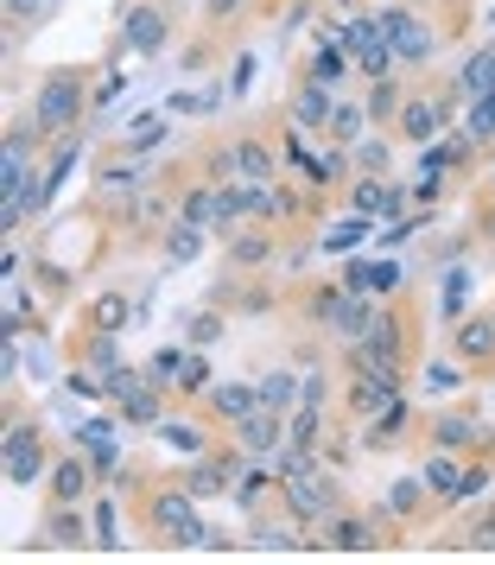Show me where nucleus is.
<instances>
[{
  "instance_id": "obj_21",
  "label": "nucleus",
  "mask_w": 495,
  "mask_h": 565,
  "mask_svg": "<svg viewBox=\"0 0 495 565\" xmlns=\"http://www.w3.org/2000/svg\"><path fill=\"white\" fill-rule=\"evenodd\" d=\"M179 216H184V223H197V230H216V235H223V210H216V184H204V191H191Z\"/></svg>"
},
{
  "instance_id": "obj_2",
  "label": "nucleus",
  "mask_w": 495,
  "mask_h": 565,
  "mask_svg": "<svg viewBox=\"0 0 495 565\" xmlns=\"http://www.w3.org/2000/svg\"><path fill=\"white\" fill-rule=\"evenodd\" d=\"M147 521H153L159 540H172V546H204V521H197V495L191 489H159L153 502H147Z\"/></svg>"
},
{
  "instance_id": "obj_37",
  "label": "nucleus",
  "mask_w": 495,
  "mask_h": 565,
  "mask_svg": "<svg viewBox=\"0 0 495 565\" xmlns=\"http://www.w3.org/2000/svg\"><path fill=\"white\" fill-rule=\"evenodd\" d=\"M356 166H363V172H388V140H363V147H356Z\"/></svg>"
},
{
  "instance_id": "obj_8",
  "label": "nucleus",
  "mask_w": 495,
  "mask_h": 565,
  "mask_svg": "<svg viewBox=\"0 0 495 565\" xmlns=\"http://www.w3.org/2000/svg\"><path fill=\"white\" fill-rule=\"evenodd\" d=\"M375 318H381V311H375V299H368V292H349V286H343V299L331 306V318H324V324H331V331H337L343 343H363V337L375 331Z\"/></svg>"
},
{
  "instance_id": "obj_36",
  "label": "nucleus",
  "mask_w": 495,
  "mask_h": 565,
  "mask_svg": "<svg viewBox=\"0 0 495 565\" xmlns=\"http://www.w3.org/2000/svg\"><path fill=\"white\" fill-rule=\"evenodd\" d=\"M83 445L96 451V463H115V438H108L103 419H89V426H83Z\"/></svg>"
},
{
  "instance_id": "obj_47",
  "label": "nucleus",
  "mask_w": 495,
  "mask_h": 565,
  "mask_svg": "<svg viewBox=\"0 0 495 565\" xmlns=\"http://www.w3.org/2000/svg\"><path fill=\"white\" fill-rule=\"evenodd\" d=\"M235 7H241V0H204V13H209V20H229Z\"/></svg>"
},
{
  "instance_id": "obj_6",
  "label": "nucleus",
  "mask_w": 495,
  "mask_h": 565,
  "mask_svg": "<svg viewBox=\"0 0 495 565\" xmlns=\"http://www.w3.org/2000/svg\"><path fill=\"white\" fill-rule=\"evenodd\" d=\"M229 433H235V445H241L248 458H280V445H287L292 419H287V413H273V407H255L241 426H229Z\"/></svg>"
},
{
  "instance_id": "obj_19",
  "label": "nucleus",
  "mask_w": 495,
  "mask_h": 565,
  "mask_svg": "<svg viewBox=\"0 0 495 565\" xmlns=\"http://www.w3.org/2000/svg\"><path fill=\"white\" fill-rule=\"evenodd\" d=\"M255 387H261V407H273V413H292V407H299V387H305V382L280 369V375H261Z\"/></svg>"
},
{
  "instance_id": "obj_28",
  "label": "nucleus",
  "mask_w": 495,
  "mask_h": 565,
  "mask_svg": "<svg viewBox=\"0 0 495 565\" xmlns=\"http://www.w3.org/2000/svg\"><path fill=\"white\" fill-rule=\"evenodd\" d=\"M89 318H96V331H121V324H128V292H103V299L89 306Z\"/></svg>"
},
{
  "instance_id": "obj_13",
  "label": "nucleus",
  "mask_w": 495,
  "mask_h": 565,
  "mask_svg": "<svg viewBox=\"0 0 495 565\" xmlns=\"http://www.w3.org/2000/svg\"><path fill=\"white\" fill-rule=\"evenodd\" d=\"M45 534H52L57 546H83V534H89L83 502H52V514H45Z\"/></svg>"
},
{
  "instance_id": "obj_43",
  "label": "nucleus",
  "mask_w": 495,
  "mask_h": 565,
  "mask_svg": "<svg viewBox=\"0 0 495 565\" xmlns=\"http://www.w3.org/2000/svg\"><path fill=\"white\" fill-rule=\"evenodd\" d=\"M337 299H343V286H318V292H312V318H318V324L331 318V306H337Z\"/></svg>"
},
{
  "instance_id": "obj_16",
  "label": "nucleus",
  "mask_w": 495,
  "mask_h": 565,
  "mask_svg": "<svg viewBox=\"0 0 495 565\" xmlns=\"http://www.w3.org/2000/svg\"><path fill=\"white\" fill-rule=\"evenodd\" d=\"M349 292H368V299H375V292H394V286H400V267H394V260H381V267H375V260H363V267H349Z\"/></svg>"
},
{
  "instance_id": "obj_30",
  "label": "nucleus",
  "mask_w": 495,
  "mask_h": 565,
  "mask_svg": "<svg viewBox=\"0 0 495 565\" xmlns=\"http://www.w3.org/2000/svg\"><path fill=\"white\" fill-rule=\"evenodd\" d=\"M197 242H204V230H197V223H184V216H179V230L165 235V260H191V255H197Z\"/></svg>"
},
{
  "instance_id": "obj_14",
  "label": "nucleus",
  "mask_w": 495,
  "mask_h": 565,
  "mask_svg": "<svg viewBox=\"0 0 495 565\" xmlns=\"http://www.w3.org/2000/svg\"><path fill=\"white\" fill-rule=\"evenodd\" d=\"M439 128H444V103H426V96H413V103L400 108V134H407V140H432Z\"/></svg>"
},
{
  "instance_id": "obj_4",
  "label": "nucleus",
  "mask_w": 495,
  "mask_h": 565,
  "mask_svg": "<svg viewBox=\"0 0 495 565\" xmlns=\"http://www.w3.org/2000/svg\"><path fill=\"white\" fill-rule=\"evenodd\" d=\"M165 39H172V7H159V0H133L128 13H121V45L140 57L165 52Z\"/></svg>"
},
{
  "instance_id": "obj_40",
  "label": "nucleus",
  "mask_w": 495,
  "mask_h": 565,
  "mask_svg": "<svg viewBox=\"0 0 495 565\" xmlns=\"http://www.w3.org/2000/svg\"><path fill=\"white\" fill-rule=\"evenodd\" d=\"M267 489H273V477H267V470H248V477H241V489H235V495H241V502L255 509V502H261Z\"/></svg>"
},
{
  "instance_id": "obj_24",
  "label": "nucleus",
  "mask_w": 495,
  "mask_h": 565,
  "mask_svg": "<svg viewBox=\"0 0 495 565\" xmlns=\"http://www.w3.org/2000/svg\"><path fill=\"white\" fill-rule=\"evenodd\" d=\"M368 230H375V223H368L363 210H356V216H343L337 230H324V248H331V255H343V248H363Z\"/></svg>"
},
{
  "instance_id": "obj_32",
  "label": "nucleus",
  "mask_w": 495,
  "mask_h": 565,
  "mask_svg": "<svg viewBox=\"0 0 495 565\" xmlns=\"http://www.w3.org/2000/svg\"><path fill=\"white\" fill-rule=\"evenodd\" d=\"M121 413H128V426H159V401H153V387L128 394V401H121Z\"/></svg>"
},
{
  "instance_id": "obj_26",
  "label": "nucleus",
  "mask_w": 495,
  "mask_h": 565,
  "mask_svg": "<svg viewBox=\"0 0 495 565\" xmlns=\"http://www.w3.org/2000/svg\"><path fill=\"white\" fill-rule=\"evenodd\" d=\"M419 495H426V483H419V477H400V483L388 489V502H381V514H394V521H407V514L419 509Z\"/></svg>"
},
{
  "instance_id": "obj_5",
  "label": "nucleus",
  "mask_w": 495,
  "mask_h": 565,
  "mask_svg": "<svg viewBox=\"0 0 495 565\" xmlns=\"http://www.w3.org/2000/svg\"><path fill=\"white\" fill-rule=\"evenodd\" d=\"M381 32H388V45H394L400 64H432V52H439L432 26H426L419 13H407V7H388V13H381Z\"/></svg>"
},
{
  "instance_id": "obj_18",
  "label": "nucleus",
  "mask_w": 495,
  "mask_h": 565,
  "mask_svg": "<svg viewBox=\"0 0 495 565\" xmlns=\"http://www.w3.org/2000/svg\"><path fill=\"white\" fill-rule=\"evenodd\" d=\"M458 356H470V362L495 356V318H470L464 331H458Z\"/></svg>"
},
{
  "instance_id": "obj_42",
  "label": "nucleus",
  "mask_w": 495,
  "mask_h": 565,
  "mask_svg": "<svg viewBox=\"0 0 495 565\" xmlns=\"http://www.w3.org/2000/svg\"><path fill=\"white\" fill-rule=\"evenodd\" d=\"M179 375H184V382H179L184 394H204V387H209V375H204V362H197V356H184V362H179Z\"/></svg>"
},
{
  "instance_id": "obj_31",
  "label": "nucleus",
  "mask_w": 495,
  "mask_h": 565,
  "mask_svg": "<svg viewBox=\"0 0 495 565\" xmlns=\"http://www.w3.org/2000/svg\"><path fill=\"white\" fill-rule=\"evenodd\" d=\"M45 13H52L45 0H7V26H13V32H32Z\"/></svg>"
},
{
  "instance_id": "obj_15",
  "label": "nucleus",
  "mask_w": 495,
  "mask_h": 565,
  "mask_svg": "<svg viewBox=\"0 0 495 565\" xmlns=\"http://www.w3.org/2000/svg\"><path fill=\"white\" fill-rule=\"evenodd\" d=\"M83 495H89V463L57 458L52 463V502H83Z\"/></svg>"
},
{
  "instance_id": "obj_27",
  "label": "nucleus",
  "mask_w": 495,
  "mask_h": 565,
  "mask_svg": "<svg viewBox=\"0 0 495 565\" xmlns=\"http://www.w3.org/2000/svg\"><path fill=\"white\" fill-rule=\"evenodd\" d=\"M432 438L458 451V445H470V438H483V426H476V419H464V413H444L439 426H432Z\"/></svg>"
},
{
  "instance_id": "obj_1",
  "label": "nucleus",
  "mask_w": 495,
  "mask_h": 565,
  "mask_svg": "<svg viewBox=\"0 0 495 565\" xmlns=\"http://www.w3.org/2000/svg\"><path fill=\"white\" fill-rule=\"evenodd\" d=\"M83 77L77 71H52V77L39 83V96H32V121L45 140H71V128L83 121Z\"/></svg>"
},
{
  "instance_id": "obj_22",
  "label": "nucleus",
  "mask_w": 495,
  "mask_h": 565,
  "mask_svg": "<svg viewBox=\"0 0 495 565\" xmlns=\"http://www.w3.org/2000/svg\"><path fill=\"white\" fill-rule=\"evenodd\" d=\"M458 89H464L470 103H476V96H495V52H476L464 64V77H458Z\"/></svg>"
},
{
  "instance_id": "obj_20",
  "label": "nucleus",
  "mask_w": 495,
  "mask_h": 565,
  "mask_svg": "<svg viewBox=\"0 0 495 565\" xmlns=\"http://www.w3.org/2000/svg\"><path fill=\"white\" fill-rule=\"evenodd\" d=\"M267 255H273V235H267V230L229 235V267H261Z\"/></svg>"
},
{
  "instance_id": "obj_12",
  "label": "nucleus",
  "mask_w": 495,
  "mask_h": 565,
  "mask_svg": "<svg viewBox=\"0 0 495 565\" xmlns=\"http://www.w3.org/2000/svg\"><path fill=\"white\" fill-rule=\"evenodd\" d=\"M458 477H464V470H458V458H451V445H439V451L426 458V470H419V483H426V495H444V502L458 495Z\"/></svg>"
},
{
  "instance_id": "obj_29",
  "label": "nucleus",
  "mask_w": 495,
  "mask_h": 565,
  "mask_svg": "<svg viewBox=\"0 0 495 565\" xmlns=\"http://www.w3.org/2000/svg\"><path fill=\"white\" fill-rule=\"evenodd\" d=\"M349 204L363 210V216H381V204H388V184L363 172V179H356V191H349Z\"/></svg>"
},
{
  "instance_id": "obj_46",
  "label": "nucleus",
  "mask_w": 495,
  "mask_h": 565,
  "mask_svg": "<svg viewBox=\"0 0 495 565\" xmlns=\"http://www.w3.org/2000/svg\"><path fill=\"white\" fill-rule=\"evenodd\" d=\"M470 534H476V546H495V514H476V527H470Z\"/></svg>"
},
{
  "instance_id": "obj_25",
  "label": "nucleus",
  "mask_w": 495,
  "mask_h": 565,
  "mask_svg": "<svg viewBox=\"0 0 495 565\" xmlns=\"http://www.w3.org/2000/svg\"><path fill=\"white\" fill-rule=\"evenodd\" d=\"M343 71H349V57H343V45H318V57H312V77H305V83H324V89H337V83H343Z\"/></svg>"
},
{
  "instance_id": "obj_39",
  "label": "nucleus",
  "mask_w": 495,
  "mask_h": 565,
  "mask_svg": "<svg viewBox=\"0 0 495 565\" xmlns=\"http://www.w3.org/2000/svg\"><path fill=\"white\" fill-rule=\"evenodd\" d=\"M103 191H108V198H121V191L133 198V191H140V172H133V166H115V172L103 179Z\"/></svg>"
},
{
  "instance_id": "obj_45",
  "label": "nucleus",
  "mask_w": 495,
  "mask_h": 565,
  "mask_svg": "<svg viewBox=\"0 0 495 565\" xmlns=\"http://www.w3.org/2000/svg\"><path fill=\"white\" fill-rule=\"evenodd\" d=\"M96 540H103V546H115V509H108V502L96 509Z\"/></svg>"
},
{
  "instance_id": "obj_48",
  "label": "nucleus",
  "mask_w": 495,
  "mask_h": 565,
  "mask_svg": "<svg viewBox=\"0 0 495 565\" xmlns=\"http://www.w3.org/2000/svg\"><path fill=\"white\" fill-rule=\"evenodd\" d=\"M159 7H179V0H159Z\"/></svg>"
},
{
  "instance_id": "obj_38",
  "label": "nucleus",
  "mask_w": 495,
  "mask_h": 565,
  "mask_svg": "<svg viewBox=\"0 0 495 565\" xmlns=\"http://www.w3.org/2000/svg\"><path fill=\"white\" fill-rule=\"evenodd\" d=\"M458 382H464V375H458L451 362H432V369H426V394H451Z\"/></svg>"
},
{
  "instance_id": "obj_9",
  "label": "nucleus",
  "mask_w": 495,
  "mask_h": 565,
  "mask_svg": "<svg viewBox=\"0 0 495 565\" xmlns=\"http://www.w3.org/2000/svg\"><path fill=\"white\" fill-rule=\"evenodd\" d=\"M388 534H375V521L363 514H324V546H337V553H375Z\"/></svg>"
},
{
  "instance_id": "obj_17",
  "label": "nucleus",
  "mask_w": 495,
  "mask_h": 565,
  "mask_svg": "<svg viewBox=\"0 0 495 565\" xmlns=\"http://www.w3.org/2000/svg\"><path fill=\"white\" fill-rule=\"evenodd\" d=\"M331 103H337V89H324V83H305V89H299V103H292L299 128H324V121H331Z\"/></svg>"
},
{
  "instance_id": "obj_44",
  "label": "nucleus",
  "mask_w": 495,
  "mask_h": 565,
  "mask_svg": "<svg viewBox=\"0 0 495 565\" xmlns=\"http://www.w3.org/2000/svg\"><path fill=\"white\" fill-rule=\"evenodd\" d=\"M394 108V77H375V96H368V115H388Z\"/></svg>"
},
{
  "instance_id": "obj_7",
  "label": "nucleus",
  "mask_w": 495,
  "mask_h": 565,
  "mask_svg": "<svg viewBox=\"0 0 495 565\" xmlns=\"http://www.w3.org/2000/svg\"><path fill=\"white\" fill-rule=\"evenodd\" d=\"M0 463H7V483H39V470H45V445H39V426H7V445H0Z\"/></svg>"
},
{
  "instance_id": "obj_49",
  "label": "nucleus",
  "mask_w": 495,
  "mask_h": 565,
  "mask_svg": "<svg viewBox=\"0 0 495 565\" xmlns=\"http://www.w3.org/2000/svg\"><path fill=\"white\" fill-rule=\"evenodd\" d=\"M45 7H64V0H45Z\"/></svg>"
},
{
  "instance_id": "obj_10",
  "label": "nucleus",
  "mask_w": 495,
  "mask_h": 565,
  "mask_svg": "<svg viewBox=\"0 0 495 565\" xmlns=\"http://www.w3.org/2000/svg\"><path fill=\"white\" fill-rule=\"evenodd\" d=\"M255 407H261V387H248V382L209 387V413H216V419H229V426H241V419H248Z\"/></svg>"
},
{
  "instance_id": "obj_34",
  "label": "nucleus",
  "mask_w": 495,
  "mask_h": 565,
  "mask_svg": "<svg viewBox=\"0 0 495 565\" xmlns=\"http://www.w3.org/2000/svg\"><path fill=\"white\" fill-rule=\"evenodd\" d=\"M495 489V470L489 463H476V470H464V477H458V495H451V502H470V495H489Z\"/></svg>"
},
{
  "instance_id": "obj_33",
  "label": "nucleus",
  "mask_w": 495,
  "mask_h": 565,
  "mask_svg": "<svg viewBox=\"0 0 495 565\" xmlns=\"http://www.w3.org/2000/svg\"><path fill=\"white\" fill-rule=\"evenodd\" d=\"M470 140H483V147L495 140V96H476L470 103Z\"/></svg>"
},
{
  "instance_id": "obj_11",
  "label": "nucleus",
  "mask_w": 495,
  "mask_h": 565,
  "mask_svg": "<svg viewBox=\"0 0 495 565\" xmlns=\"http://www.w3.org/2000/svg\"><path fill=\"white\" fill-rule=\"evenodd\" d=\"M229 166H235V179L241 184H273V153H267L261 140H235Z\"/></svg>"
},
{
  "instance_id": "obj_23",
  "label": "nucleus",
  "mask_w": 495,
  "mask_h": 565,
  "mask_svg": "<svg viewBox=\"0 0 495 565\" xmlns=\"http://www.w3.org/2000/svg\"><path fill=\"white\" fill-rule=\"evenodd\" d=\"M363 121H368V108H356V103H331V121H324V134L331 140H363Z\"/></svg>"
},
{
  "instance_id": "obj_35",
  "label": "nucleus",
  "mask_w": 495,
  "mask_h": 565,
  "mask_svg": "<svg viewBox=\"0 0 495 565\" xmlns=\"http://www.w3.org/2000/svg\"><path fill=\"white\" fill-rule=\"evenodd\" d=\"M159 438H165V445H179V451H191V458H197V426H184V419H159Z\"/></svg>"
},
{
  "instance_id": "obj_41",
  "label": "nucleus",
  "mask_w": 495,
  "mask_h": 565,
  "mask_svg": "<svg viewBox=\"0 0 495 565\" xmlns=\"http://www.w3.org/2000/svg\"><path fill=\"white\" fill-rule=\"evenodd\" d=\"M216 337H223V318H216V311H197V324H191V343L204 350V343H216Z\"/></svg>"
},
{
  "instance_id": "obj_3",
  "label": "nucleus",
  "mask_w": 495,
  "mask_h": 565,
  "mask_svg": "<svg viewBox=\"0 0 495 565\" xmlns=\"http://www.w3.org/2000/svg\"><path fill=\"white\" fill-rule=\"evenodd\" d=\"M280 495H287V509H292V521H324V514H337V502H343V489H337V477L331 470H299V477H280Z\"/></svg>"
}]
</instances>
